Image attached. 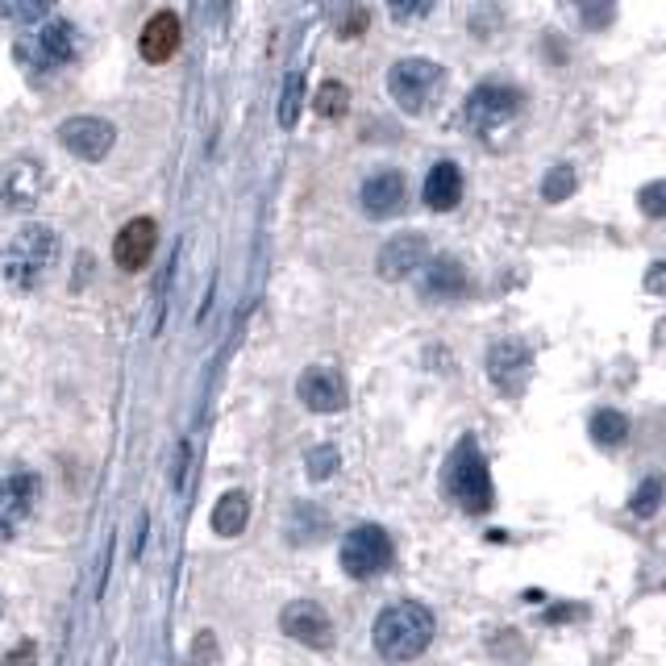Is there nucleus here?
<instances>
[{
    "label": "nucleus",
    "mask_w": 666,
    "mask_h": 666,
    "mask_svg": "<svg viewBox=\"0 0 666 666\" xmlns=\"http://www.w3.org/2000/svg\"><path fill=\"white\" fill-rule=\"evenodd\" d=\"M9 666H34V642H21L13 654H9Z\"/></svg>",
    "instance_id": "34"
},
{
    "label": "nucleus",
    "mask_w": 666,
    "mask_h": 666,
    "mask_svg": "<svg viewBox=\"0 0 666 666\" xmlns=\"http://www.w3.org/2000/svg\"><path fill=\"white\" fill-rule=\"evenodd\" d=\"M180 42H184V25H180V18H175L171 9H159V13L142 25L138 50H142L146 62H166L175 50H180Z\"/></svg>",
    "instance_id": "16"
},
{
    "label": "nucleus",
    "mask_w": 666,
    "mask_h": 666,
    "mask_svg": "<svg viewBox=\"0 0 666 666\" xmlns=\"http://www.w3.org/2000/svg\"><path fill=\"white\" fill-rule=\"evenodd\" d=\"M437 88H441V62L434 59L413 55V59L392 62V71H388V92L404 113H425Z\"/></svg>",
    "instance_id": "5"
},
{
    "label": "nucleus",
    "mask_w": 666,
    "mask_h": 666,
    "mask_svg": "<svg viewBox=\"0 0 666 666\" xmlns=\"http://www.w3.org/2000/svg\"><path fill=\"white\" fill-rule=\"evenodd\" d=\"M483 367H487V379L496 383L500 392H520L525 375L533 367V351L520 337H500V342H492Z\"/></svg>",
    "instance_id": "13"
},
{
    "label": "nucleus",
    "mask_w": 666,
    "mask_h": 666,
    "mask_svg": "<svg viewBox=\"0 0 666 666\" xmlns=\"http://www.w3.org/2000/svg\"><path fill=\"white\" fill-rule=\"evenodd\" d=\"M446 492L450 500H458V508L467 513H487L492 508V471H487V458L475 446V437H462L455 446V455L446 458Z\"/></svg>",
    "instance_id": "3"
},
{
    "label": "nucleus",
    "mask_w": 666,
    "mask_h": 666,
    "mask_svg": "<svg viewBox=\"0 0 666 666\" xmlns=\"http://www.w3.org/2000/svg\"><path fill=\"white\" fill-rule=\"evenodd\" d=\"M42 496V479L34 471H9L0 479V541H13L34 517V504Z\"/></svg>",
    "instance_id": "8"
},
{
    "label": "nucleus",
    "mask_w": 666,
    "mask_h": 666,
    "mask_svg": "<svg viewBox=\"0 0 666 666\" xmlns=\"http://www.w3.org/2000/svg\"><path fill=\"white\" fill-rule=\"evenodd\" d=\"M425 267H429V238L416 233V229L388 238L383 250L375 254V271H379L383 279H392V284H400V279H409V275H416V271Z\"/></svg>",
    "instance_id": "9"
},
{
    "label": "nucleus",
    "mask_w": 666,
    "mask_h": 666,
    "mask_svg": "<svg viewBox=\"0 0 666 666\" xmlns=\"http://www.w3.org/2000/svg\"><path fill=\"white\" fill-rule=\"evenodd\" d=\"M434 4H392V18L395 21H409V18H425Z\"/></svg>",
    "instance_id": "33"
},
{
    "label": "nucleus",
    "mask_w": 666,
    "mask_h": 666,
    "mask_svg": "<svg viewBox=\"0 0 666 666\" xmlns=\"http://www.w3.org/2000/svg\"><path fill=\"white\" fill-rule=\"evenodd\" d=\"M34 46H38V59L50 62V67H67V62L80 55L76 25H71L67 18H50L46 25H38V34H34Z\"/></svg>",
    "instance_id": "18"
},
{
    "label": "nucleus",
    "mask_w": 666,
    "mask_h": 666,
    "mask_svg": "<svg viewBox=\"0 0 666 666\" xmlns=\"http://www.w3.org/2000/svg\"><path fill=\"white\" fill-rule=\"evenodd\" d=\"M59 142L62 150H71L76 159H83V163H101L104 154L113 150V142H117V129H113V122H104V117H67V122L59 125Z\"/></svg>",
    "instance_id": "10"
},
{
    "label": "nucleus",
    "mask_w": 666,
    "mask_h": 666,
    "mask_svg": "<svg viewBox=\"0 0 666 666\" xmlns=\"http://www.w3.org/2000/svg\"><path fill=\"white\" fill-rule=\"evenodd\" d=\"M638 208H642L650 221H663L666 217V180H654L638 192Z\"/></svg>",
    "instance_id": "28"
},
{
    "label": "nucleus",
    "mask_w": 666,
    "mask_h": 666,
    "mask_svg": "<svg viewBox=\"0 0 666 666\" xmlns=\"http://www.w3.org/2000/svg\"><path fill=\"white\" fill-rule=\"evenodd\" d=\"M46 13V4H0V18L13 21H38Z\"/></svg>",
    "instance_id": "29"
},
{
    "label": "nucleus",
    "mask_w": 666,
    "mask_h": 666,
    "mask_svg": "<svg viewBox=\"0 0 666 666\" xmlns=\"http://www.w3.org/2000/svg\"><path fill=\"white\" fill-rule=\"evenodd\" d=\"M421 196H425V205L434 208V213H450V208H458V200H462V171H458V163L441 159V163L429 166Z\"/></svg>",
    "instance_id": "19"
},
{
    "label": "nucleus",
    "mask_w": 666,
    "mask_h": 666,
    "mask_svg": "<svg viewBox=\"0 0 666 666\" xmlns=\"http://www.w3.org/2000/svg\"><path fill=\"white\" fill-rule=\"evenodd\" d=\"M517 108H520V88L487 80L479 83V88H471V96L462 104V117H467V125H471L475 134H487V129L504 125L508 117H517Z\"/></svg>",
    "instance_id": "7"
},
{
    "label": "nucleus",
    "mask_w": 666,
    "mask_h": 666,
    "mask_svg": "<svg viewBox=\"0 0 666 666\" xmlns=\"http://www.w3.org/2000/svg\"><path fill=\"white\" fill-rule=\"evenodd\" d=\"M50 187V171L38 154H18L13 163L0 171V205L9 213H30L34 205H42Z\"/></svg>",
    "instance_id": "6"
},
{
    "label": "nucleus",
    "mask_w": 666,
    "mask_h": 666,
    "mask_svg": "<svg viewBox=\"0 0 666 666\" xmlns=\"http://www.w3.org/2000/svg\"><path fill=\"white\" fill-rule=\"evenodd\" d=\"M404 200H409V187H404V175L400 171H375V175H367L363 180V187H358V205H363V213L367 217H375V221H383V217H395L400 208H404Z\"/></svg>",
    "instance_id": "15"
},
{
    "label": "nucleus",
    "mask_w": 666,
    "mask_h": 666,
    "mask_svg": "<svg viewBox=\"0 0 666 666\" xmlns=\"http://www.w3.org/2000/svg\"><path fill=\"white\" fill-rule=\"evenodd\" d=\"M321 533H330V517L317 508V504H296L288 517V541L291 546H309Z\"/></svg>",
    "instance_id": "22"
},
{
    "label": "nucleus",
    "mask_w": 666,
    "mask_h": 666,
    "mask_svg": "<svg viewBox=\"0 0 666 666\" xmlns=\"http://www.w3.org/2000/svg\"><path fill=\"white\" fill-rule=\"evenodd\" d=\"M467 288H471V279H467V267L458 263L455 254L429 259V267L421 275V291L429 300H458V296H467Z\"/></svg>",
    "instance_id": "17"
},
{
    "label": "nucleus",
    "mask_w": 666,
    "mask_h": 666,
    "mask_svg": "<svg viewBox=\"0 0 666 666\" xmlns=\"http://www.w3.org/2000/svg\"><path fill=\"white\" fill-rule=\"evenodd\" d=\"M337 467H342V455H337L333 446H312L309 455H305V475H309L312 483H325Z\"/></svg>",
    "instance_id": "27"
},
{
    "label": "nucleus",
    "mask_w": 666,
    "mask_h": 666,
    "mask_svg": "<svg viewBox=\"0 0 666 666\" xmlns=\"http://www.w3.org/2000/svg\"><path fill=\"white\" fill-rule=\"evenodd\" d=\"M296 395H300V404L309 409V413H342L346 409V379L325 367V363H317L309 371H300L296 379Z\"/></svg>",
    "instance_id": "12"
},
{
    "label": "nucleus",
    "mask_w": 666,
    "mask_h": 666,
    "mask_svg": "<svg viewBox=\"0 0 666 666\" xmlns=\"http://www.w3.org/2000/svg\"><path fill=\"white\" fill-rule=\"evenodd\" d=\"M363 25H367V9H354L351 18L337 25V38H358V34H363Z\"/></svg>",
    "instance_id": "31"
},
{
    "label": "nucleus",
    "mask_w": 666,
    "mask_h": 666,
    "mask_svg": "<svg viewBox=\"0 0 666 666\" xmlns=\"http://www.w3.org/2000/svg\"><path fill=\"white\" fill-rule=\"evenodd\" d=\"M0 617H4V596H0Z\"/></svg>",
    "instance_id": "37"
},
{
    "label": "nucleus",
    "mask_w": 666,
    "mask_h": 666,
    "mask_svg": "<svg viewBox=\"0 0 666 666\" xmlns=\"http://www.w3.org/2000/svg\"><path fill=\"white\" fill-rule=\"evenodd\" d=\"M250 520V496L246 492H226V496L213 504V533L217 538H238Z\"/></svg>",
    "instance_id": "20"
},
{
    "label": "nucleus",
    "mask_w": 666,
    "mask_h": 666,
    "mask_svg": "<svg viewBox=\"0 0 666 666\" xmlns=\"http://www.w3.org/2000/svg\"><path fill=\"white\" fill-rule=\"evenodd\" d=\"M575 612H579V608H554V612H550V621H562V617H575Z\"/></svg>",
    "instance_id": "36"
},
{
    "label": "nucleus",
    "mask_w": 666,
    "mask_h": 666,
    "mask_svg": "<svg viewBox=\"0 0 666 666\" xmlns=\"http://www.w3.org/2000/svg\"><path fill=\"white\" fill-rule=\"evenodd\" d=\"M312 108H317V117H325V122L346 117V108H351V88L342 80H325L317 88V96H312Z\"/></svg>",
    "instance_id": "25"
},
{
    "label": "nucleus",
    "mask_w": 666,
    "mask_h": 666,
    "mask_svg": "<svg viewBox=\"0 0 666 666\" xmlns=\"http://www.w3.org/2000/svg\"><path fill=\"white\" fill-rule=\"evenodd\" d=\"M575 187H579V171L571 163H554L541 175V200L546 205H562V200L575 196Z\"/></svg>",
    "instance_id": "23"
},
{
    "label": "nucleus",
    "mask_w": 666,
    "mask_h": 666,
    "mask_svg": "<svg viewBox=\"0 0 666 666\" xmlns=\"http://www.w3.org/2000/svg\"><path fill=\"white\" fill-rule=\"evenodd\" d=\"M154 246H159V226L154 217H134L117 229L113 238V263L122 271H142L150 259H154Z\"/></svg>",
    "instance_id": "14"
},
{
    "label": "nucleus",
    "mask_w": 666,
    "mask_h": 666,
    "mask_svg": "<svg viewBox=\"0 0 666 666\" xmlns=\"http://www.w3.org/2000/svg\"><path fill=\"white\" fill-rule=\"evenodd\" d=\"M612 13H617L612 4H608V9H583V21H587V25H604V21H612Z\"/></svg>",
    "instance_id": "35"
},
{
    "label": "nucleus",
    "mask_w": 666,
    "mask_h": 666,
    "mask_svg": "<svg viewBox=\"0 0 666 666\" xmlns=\"http://www.w3.org/2000/svg\"><path fill=\"white\" fill-rule=\"evenodd\" d=\"M184 471H187V441L175 446V467H171V483L175 487H184Z\"/></svg>",
    "instance_id": "32"
},
{
    "label": "nucleus",
    "mask_w": 666,
    "mask_h": 666,
    "mask_svg": "<svg viewBox=\"0 0 666 666\" xmlns=\"http://www.w3.org/2000/svg\"><path fill=\"white\" fill-rule=\"evenodd\" d=\"M437 621L421 600H395L375 617L371 642L383 663H413L434 645Z\"/></svg>",
    "instance_id": "1"
},
{
    "label": "nucleus",
    "mask_w": 666,
    "mask_h": 666,
    "mask_svg": "<svg viewBox=\"0 0 666 666\" xmlns=\"http://www.w3.org/2000/svg\"><path fill=\"white\" fill-rule=\"evenodd\" d=\"M587 434H592V441L604 446V450H617V446L629 441V416H624L621 409H596L592 421H587Z\"/></svg>",
    "instance_id": "21"
},
{
    "label": "nucleus",
    "mask_w": 666,
    "mask_h": 666,
    "mask_svg": "<svg viewBox=\"0 0 666 666\" xmlns=\"http://www.w3.org/2000/svg\"><path fill=\"white\" fill-rule=\"evenodd\" d=\"M59 229L46 226V221H30V226H21L13 238H9V246H4V259H0V275H4V284L18 291H30L38 288L42 279L50 275V267L59 263Z\"/></svg>",
    "instance_id": "2"
},
{
    "label": "nucleus",
    "mask_w": 666,
    "mask_h": 666,
    "mask_svg": "<svg viewBox=\"0 0 666 666\" xmlns=\"http://www.w3.org/2000/svg\"><path fill=\"white\" fill-rule=\"evenodd\" d=\"M663 500H666V479L663 475H645L642 487H638V492H633V500H629V508H633V517L650 520L658 508H663Z\"/></svg>",
    "instance_id": "26"
},
{
    "label": "nucleus",
    "mask_w": 666,
    "mask_h": 666,
    "mask_svg": "<svg viewBox=\"0 0 666 666\" xmlns=\"http://www.w3.org/2000/svg\"><path fill=\"white\" fill-rule=\"evenodd\" d=\"M392 559L395 546L388 538V529H379V525H354L342 538V550H337V562L351 579H375L392 566Z\"/></svg>",
    "instance_id": "4"
},
{
    "label": "nucleus",
    "mask_w": 666,
    "mask_h": 666,
    "mask_svg": "<svg viewBox=\"0 0 666 666\" xmlns=\"http://www.w3.org/2000/svg\"><path fill=\"white\" fill-rule=\"evenodd\" d=\"M300 108H305V71L291 67L288 76H284V92H279V125H284V129H296Z\"/></svg>",
    "instance_id": "24"
},
{
    "label": "nucleus",
    "mask_w": 666,
    "mask_h": 666,
    "mask_svg": "<svg viewBox=\"0 0 666 666\" xmlns=\"http://www.w3.org/2000/svg\"><path fill=\"white\" fill-rule=\"evenodd\" d=\"M279 629L288 633L291 642L309 645V650H330L333 645V621L317 600H291L279 612Z\"/></svg>",
    "instance_id": "11"
},
{
    "label": "nucleus",
    "mask_w": 666,
    "mask_h": 666,
    "mask_svg": "<svg viewBox=\"0 0 666 666\" xmlns=\"http://www.w3.org/2000/svg\"><path fill=\"white\" fill-rule=\"evenodd\" d=\"M645 291H650V296H666V263H650V271H645Z\"/></svg>",
    "instance_id": "30"
}]
</instances>
